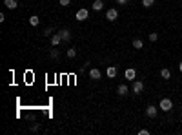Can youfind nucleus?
<instances>
[{
    "label": "nucleus",
    "mask_w": 182,
    "mask_h": 135,
    "mask_svg": "<svg viewBox=\"0 0 182 135\" xmlns=\"http://www.w3.org/2000/svg\"><path fill=\"white\" fill-rule=\"evenodd\" d=\"M89 79H93V81H98V79H100V69L93 68L91 71H89Z\"/></svg>",
    "instance_id": "6e6552de"
},
{
    "label": "nucleus",
    "mask_w": 182,
    "mask_h": 135,
    "mask_svg": "<svg viewBox=\"0 0 182 135\" xmlns=\"http://www.w3.org/2000/svg\"><path fill=\"white\" fill-rule=\"evenodd\" d=\"M157 38H159V35H157V33H151L149 35V40L151 42H157Z\"/></svg>",
    "instance_id": "6ab92c4d"
},
{
    "label": "nucleus",
    "mask_w": 182,
    "mask_h": 135,
    "mask_svg": "<svg viewBox=\"0 0 182 135\" xmlns=\"http://www.w3.org/2000/svg\"><path fill=\"white\" fill-rule=\"evenodd\" d=\"M4 6L9 7V9H17L18 4H17V0H4Z\"/></svg>",
    "instance_id": "1a4fd4ad"
},
{
    "label": "nucleus",
    "mask_w": 182,
    "mask_h": 135,
    "mask_svg": "<svg viewBox=\"0 0 182 135\" xmlns=\"http://www.w3.org/2000/svg\"><path fill=\"white\" fill-rule=\"evenodd\" d=\"M160 77H162V79H166V81H168V79H171V71H169L168 68L160 69Z\"/></svg>",
    "instance_id": "f8f14e48"
},
{
    "label": "nucleus",
    "mask_w": 182,
    "mask_h": 135,
    "mask_svg": "<svg viewBox=\"0 0 182 135\" xmlns=\"http://www.w3.org/2000/svg\"><path fill=\"white\" fill-rule=\"evenodd\" d=\"M133 48L135 49H142V48H144V42H142L140 38H135V40H133Z\"/></svg>",
    "instance_id": "dca6fc26"
},
{
    "label": "nucleus",
    "mask_w": 182,
    "mask_h": 135,
    "mask_svg": "<svg viewBox=\"0 0 182 135\" xmlns=\"http://www.w3.org/2000/svg\"><path fill=\"white\" fill-rule=\"evenodd\" d=\"M146 115H147L149 119L157 117V106H147V108H146Z\"/></svg>",
    "instance_id": "0eeeda50"
},
{
    "label": "nucleus",
    "mask_w": 182,
    "mask_h": 135,
    "mask_svg": "<svg viewBox=\"0 0 182 135\" xmlns=\"http://www.w3.org/2000/svg\"><path fill=\"white\" fill-rule=\"evenodd\" d=\"M60 6H64V7L69 6V0H60Z\"/></svg>",
    "instance_id": "aec40b11"
},
{
    "label": "nucleus",
    "mask_w": 182,
    "mask_h": 135,
    "mask_svg": "<svg viewBox=\"0 0 182 135\" xmlns=\"http://www.w3.org/2000/svg\"><path fill=\"white\" fill-rule=\"evenodd\" d=\"M51 57H53V58L58 57V51H57V49H53V51H51Z\"/></svg>",
    "instance_id": "412c9836"
},
{
    "label": "nucleus",
    "mask_w": 182,
    "mask_h": 135,
    "mask_svg": "<svg viewBox=\"0 0 182 135\" xmlns=\"http://www.w3.org/2000/svg\"><path fill=\"white\" fill-rule=\"evenodd\" d=\"M117 93L122 95V97H124V95H127V84H120L119 89H117Z\"/></svg>",
    "instance_id": "9b49d317"
},
{
    "label": "nucleus",
    "mask_w": 182,
    "mask_h": 135,
    "mask_svg": "<svg viewBox=\"0 0 182 135\" xmlns=\"http://www.w3.org/2000/svg\"><path fill=\"white\" fill-rule=\"evenodd\" d=\"M155 4V0H142V6L144 7H151Z\"/></svg>",
    "instance_id": "f3484780"
},
{
    "label": "nucleus",
    "mask_w": 182,
    "mask_h": 135,
    "mask_svg": "<svg viewBox=\"0 0 182 135\" xmlns=\"http://www.w3.org/2000/svg\"><path fill=\"white\" fill-rule=\"evenodd\" d=\"M179 69H180V71H182V62H180V64H179Z\"/></svg>",
    "instance_id": "b1692460"
},
{
    "label": "nucleus",
    "mask_w": 182,
    "mask_h": 135,
    "mask_svg": "<svg viewBox=\"0 0 182 135\" xmlns=\"http://www.w3.org/2000/svg\"><path fill=\"white\" fill-rule=\"evenodd\" d=\"M106 18H107V20H117V18H119V11H117L115 7L107 9V13H106Z\"/></svg>",
    "instance_id": "7ed1b4c3"
},
{
    "label": "nucleus",
    "mask_w": 182,
    "mask_h": 135,
    "mask_svg": "<svg viewBox=\"0 0 182 135\" xmlns=\"http://www.w3.org/2000/svg\"><path fill=\"white\" fill-rule=\"evenodd\" d=\"M124 75H126V79H127V81H135V77H137V71H135L133 68H127Z\"/></svg>",
    "instance_id": "423d86ee"
},
{
    "label": "nucleus",
    "mask_w": 182,
    "mask_h": 135,
    "mask_svg": "<svg viewBox=\"0 0 182 135\" xmlns=\"http://www.w3.org/2000/svg\"><path fill=\"white\" fill-rule=\"evenodd\" d=\"M77 20H80V22H84V20H87V17H89V11H87L86 7H82V9H78L77 11Z\"/></svg>",
    "instance_id": "f03ea898"
},
{
    "label": "nucleus",
    "mask_w": 182,
    "mask_h": 135,
    "mask_svg": "<svg viewBox=\"0 0 182 135\" xmlns=\"http://www.w3.org/2000/svg\"><path fill=\"white\" fill-rule=\"evenodd\" d=\"M119 4H127V0H117Z\"/></svg>",
    "instance_id": "5701e85b"
},
{
    "label": "nucleus",
    "mask_w": 182,
    "mask_h": 135,
    "mask_svg": "<svg viewBox=\"0 0 182 135\" xmlns=\"http://www.w3.org/2000/svg\"><path fill=\"white\" fill-rule=\"evenodd\" d=\"M102 7H104V2H102V0H95V2H93V9H95V11H100Z\"/></svg>",
    "instance_id": "4468645a"
},
{
    "label": "nucleus",
    "mask_w": 182,
    "mask_h": 135,
    "mask_svg": "<svg viewBox=\"0 0 182 135\" xmlns=\"http://www.w3.org/2000/svg\"><path fill=\"white\" fill-rule=\"evenodd\" d=\"M142 89H144V82H142V81H135V82H133V93L139 95Z\"/></svg>",
    "instance_id": "20e7f679"
},
{
    "label": "nucleus",
    "mask_w": 182,
    "mask_h": 135,
    "mask_svg": "<svg viewBox=\"0 0 182 135\" xmlns=\"http://www.w3.org/2000/svg\"><path fill=\"white\" fill-rule=\"evenodd\" d=\"M38 22H40V18H38L37 15H31V17H29V24H31V26H38Z\"/></svg>",
    "instance_id": "2eb2a0df"
},
{
    "label": "nucleus",
    "mask_w": 182,
    "mask_h": 135,
    "mask_svg": "<svg viewBox=\"0 0 182 135\" xmlns=\"http://www.w3.org/2000/svg\"><path fill=\"white\" fill-rule=\"evenodd\" d=\"M58 35L62 37V42H69V40H71V33L67 31V29H60V31H58Z\"/></svg>",
    "instance_id": "39448f33"
},
{
    "label": "nucleus",
    "mask_w": 182,
    "mask_h": 135,
    "mask_svg": "<svg viewBox=\"0 0 182 135\" xmlns=\"http://www.w3.org/2000/svg\"><path fill=\"white\" fill-rule=\"evenodd\" d=\"M67 57H69V58H75V57H77V49H73V48L67 49Z\"/></svg>",
    "instance_id": "a211bd4d"
},
{
    "label": "nucleus",
    "mask_w": 182,
    "mask_h": 135,
    "mask_svg": "<svg viewBox=\"0 0 182 135\" xmlns=\"http://www.w3.org/2000/svg\"><path fill=\"white\" fill-rule=\"evenodd\" d=\"M139 135H149V132H147V130H140Z\"/></svg>",
    "instance_id": "4be33fe9"
},
{
    "label": "nucleus",
    "mask_w": 182,
    "mask_h": 135,
    "mask_svg": "<svg viewBox=\"0 0 182 135\" xmlns=\"http://www.w3.org/2000/svg\"><path fill=\"white\" fill-rule=\"evenodd\" d=\"M62 42V37H60V35H53V37H51V44H53V48H55V46H58V44H60Z\"/></svg>",
    "instance_id": "9d476101"
},
{
    "label": "nucleus",
    "mask_w": 182,
    "mask_h": 135,
    "mask_svg": "<svg viewBox=\"0 0 182 135\" xmlns=\"http://www.w3.org/2000/svg\"><path fill=\"white\" fill-rule=\"evenodd\" d=\"M159 108L162 109V111H169V109L173 108V102H171V99H162L160 104H159Z\"/></svg>",
    "instance_id": "f257e3e1"
},
{
    "label": "nucleus",
    "mask_w": 182,
    "mask_h": 135,
    "mask_svg": "<svg viewBox=\"0 0 182 135\" xmlns=\"http://www.w3.org/2000/svg\"><path fill=\"white\" fill-rule=\"evenodd\" d=\"M107 77H109V79H115V77H117V68H115V66H109V68H107Z\"/></svg>",
    "instance_id": "ddd939ff"
}]
</instances>
